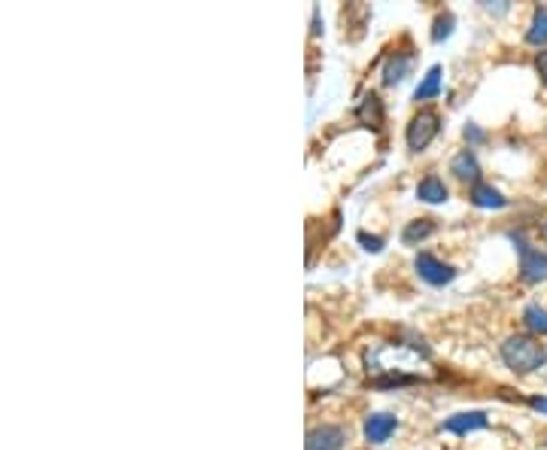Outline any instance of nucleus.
<instances>
[{
    "instance_id": "9b49d317",
    "label": "nucleus",
    "mask_w": 547,
    "mask_h": 450,
    "mask_svg": "<svg viewBox=\"0 0 547 450\" xmlns=\"http://www.w3.org/2000/svg\"><path fill=\"white\" fill-rule=\"evenodd\" d=\"M417 198H420V201H426V204H444L447 201V186L438 177H426V180H420Z\"/></svg>"
},
{
    "instance_id": "0eeeda50",
    "label": "nucleus",
    "mask_w": 547,
    "mask_h": 450,
    "mask_svg": "<svg viewBox=\"0 0 547 450\" xmlns=\"http://www.w3.org/2000/svg\"><path fill=\"white\" fill-rule=\"evenodd\" d=\"M483 426H487V414H483V411H468V414L450 417V420L444 423V429L447 432H457V436H466V432L483 429Z\"/></svg>"
},
{
    "instance_id": "f3484780",
    "label": "nucleus",
    "mask_w": 547,
    "mask_h": 450,
    "mask_svg": "<svg viewBox=\"0 0 547 450\" xmlns=\"http://www.w3.org/2000/svg\"><path fill=\"white\" fill-rule=\"evenodd\" d=\"M450 30H453V15H438V19H435V30H432V40H444Z\"/></svg>"
},
{
    "instance_id": "4468645a",
    "label": "nucleus",
    "mask_w": 547,
    "mask_h": 450,
    "mask_svg": "<svg viewBox=\"0 0 547 450\" xmlns=\"http://www.w3.org/2000/svg\"><path fill=\"white\" fill-rule=\"evenodd\" d=\"M438 91H441V67H432V71L423 76V82L417 86V91H414V98H417V101H429V98H435Z\"/></svg>"
},
{
    "instance_id": "f257e3e1",
    "label": "nucleus",
    "mask_w": 547,
    "mask_h": 450,
    "mask_svg": "<svg viewBox=\"0 0 547 450\" xmlns=\"http://www.w3.org/2000/svg\"><path fill=\"white\" fill-rule=\"evenodd\" d=\"M544 347L538 344L535 338H529V335H511V338L502 344V360L511 371H520V375H529V371H535L538 365L544 362Z\"/></svg>"
},
{
    "instance_id": "2eb2a0df",
    "label": "nucleus",
    "mask_w": 547,
    "mask_h": 450,
    "mask_svg": "<svg viewBox=\"0 0 547 450\" xmlns=\"http://www.w3.org/2000/svg\"><path fill=\"white\" fill-rule=\"evenodd\" d=\"M526 40L533 46H544L547 43V6L535 10L533 25H529V30H526Z\"/></svg>"
},
{
    "instance_id": "f8f14e48",
    "label": "nucleus",
    "mask_w": 547,
    "mask_h": 450,
    "mask_svg": "<svg viewBox=\"0 0 547 450\" xmlns=\"http://www.w3.org/2000/svg\"><path fill=\"white\" fill-rule=\"evenodd\" d=\"M411 71V55H392L383 67V82L387 86H396V82L405 80V73Z\"/></svg>"
},
{
    "instance_id": "423d86ee",
    "label": "nucleus",
    "mask_w": 547,
    "mask_h": 450,
    "mask_svg": "<svg viewBox=\"0 0 547 450\" xmlns=\"http://www.w3.org/2000/svg\"><path fill=\"white\" fill-rule=\"evenodd\" d=\"M398 420L392 414H372L365 420V438L374 441V445H380V441H387L392 432H396Z\"/></svg>"
},
{
    "instance_id": "dca6fc26",
    "label": "nucleus",
    "mask_w": 547,
    "mask_h": 450,
    "mask_svg": "<svg viewBox=\"0 0 547 450\" xmlns=\"http://www.w3.org/2000/svg\"><path fill=\"white\" fill-rule=\"evenodd\" d=\"M523 323L538 335H547V310L542 304H529V308L523 310Z\"/></svg>"
},
{
    "instance_id": "39448f33",
    "label": "nucleus",
    "mask_w": 547,
    "mask_h": 450,
    "mask_svg": "<svg viewBox=\"0 0 547 450\" xmlns=\"http://www.w3.org/2000/svg\"><path fill=\"white\" fill-rule=\"evenodd\" d=\"M344 441L341 426H317L307 432V450H344Z\"/></svg>"
},
{
    "instance_id": "6ab92c4d",
    "label": "nucleus",
    "mask_w": 547,
    "mask_h": 450,
    "mask_svg": "<svg viewBox=\"0 0 547 450\" xmlns=\"http://www.w3.org/2000/svg\"><path fill=\"white\" fill-rule=\"evenodd\" d=\"M535 67H538V76H542V82L547 86V49H544V52H538Z\"/></svg>"
},
{
    "instance_id": "412c9836",
    "label": "nucleus",
    "mask_w": 547,
    "mask_h": 450,
    "mask_svg": "<svg viewBox=\"0 0 547 450\" xmlns=\"http://www.w3.org/2000/svg\"><path fill=\"white\" fill-rule=\"evenodd\" d=\"M542 238H544V241H547V223H544V225H542Z\"/></svg>"
},
{
    "instance_id": "f03ea898",
    "label": "nucleus",
    "mask_w": 547,
    "mask_h": 450,
    "mask_svg": "<svg viewBox=\"0 0 547 450\" xmlns=\"http://www.w3.org/2000/svg\"><path fill=\"white\" fill-rule=\"evenodd\" d=\"M438 128H441V119H438V113L420 110L417 116L411 119V125H407V147H411L414 152L426 149L429 143L435 140Z\"/></svg>"
},
{
    "instance_id": "a211bd4d",
    "label": "nucleus",
    "mask_w": 547,
    "mask_h": 450,
    "mask_svg": "<svg viewBox=\"0 0 547 450\" xmlns=\"http://www.w3.org/2000/svg\"><path fill=\"white\" fill-rule=\"evenodd\" d=\"M359 241L365 243V250H372V253H380V250H383V241L380 238H368V234H359Z\"/></svg>"
},
{
    "instance_id": "6e6552de",
    "label": "nucleus",
    "mask_w": 547,
    "mask_h": 450,
    "mask_svg": "<svg viewBox=\"0 0 547 450\" xmlns=\"http://www.w3.org/2000/svg\"><path fill=\"white\" fill-rule=\"evenodd\" d=\"M450 171L457 174L459 180H474V183H481V180H477V177H481V165H477V158H474L472 149H462L459 156L450 162Z\"/></svg>"
},
{
    "instance_id": "ddd939ff",
    "label": "nucleus",
    "mask_w": 547,
    "mask_h": 450,
    "mask_svg": "<svg viewBox=\"0 0 547 450\" xmlns=\"http://www.w3.org/2000/svg\"><path fill=\"white\" fill-rule=\"evenodd\" d=\"M432 232H435V223H432V219H414V223L402 232V241L407 243V247H414V243L426 241Z\"/></svg>"
},
{
    "instance_id": "20e7f679",
    "label": "nucleus",
    "mask_w": 547,
    "mask_h": 450,
    "mask_svg": "<svg viewBox=\"0 0 547 450\" xmlns=\"http://www.w3.org/2000/svg\"><path fill=\"white\" fill-rule=\"evenodd\" d=\"M417 274L426 284H432V286H444V284H450L453 277H457V271L450 268V265H444V262H438L435 256H429V253H420L417 256Z\"/></svg>"
},
{
    "instance_id": "aec40b11",
    "label": "nucleus",
    "mask_w": 547,
    "mask_h": 450,
    "mask_svg": "<svg viewBox=\"0 0 547 450\" xmlns=\"http://www.w3.org/2000/svg\"><path fill=\"white\" fill-rule=\"evenodd\" d=\"M529 405H533L535 411H542V414H547V399H529Z\"/></svg>"
},
{
    "instance_id": "7ed1b4c3",
    "label": "nucleus",
    "mask_w": 547,
    "mask_h": 450,
    "mask_svg": "<svg viewBox=\"0 0 547 450\" xmlns=\"http://www.w3.org/2000/svg\"><path fill=\"white\" fill-rule=\"evenodd\" d=\"M517 250H520V274H523V280H529V284L547 280V256L538 253V250H533L523 238H517Z\"/></svg>"
},
{
    "instance_id": "1a4fd4ad",
    "label": "nucleus",
    "mask_w": 547,
    "mask_h": 450,
    "mask_svg": "<svg viewBox=\"0 0 547 450\" xmlns=\"http://www.w3.org/2000/svg\"><path fill=\"white\" fill-rule=\"evenodd\" d=\"M356 119L362 122V125H368V128H380L383 125V104H380V98L368 95L365 101L359 104Z\"/></svg>"
},
{
    "instance_id": "9d476101",
    "label": "nucleus",
    "mask_w": 547,
    "mask_h": 450,
    "mask_svg": "<svg viewBox=\"0 0 547 450\" xmlns=\"http://www.w3.org/2000/svg\"><path fill=\"white\" fill-rule=\"evenodd\" d=\"M472 201L477 208H505L508 198L499 192V189L487 186V183H474L472 186Z\"/></svg>"
}]
</instances>
